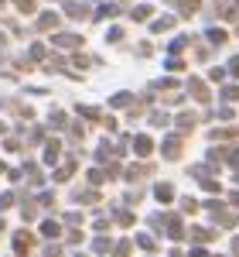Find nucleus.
<instances>
[{
	"instance_id": "15",
	"label": "nucleus",
	"mask_w": 239,
	"mask_h": 257,
	"mask_svg": "<svg viewBox=\"0 0 239 257\" xmlns=\"http://www.w3.org/2000/svg\"><path fill=\"white\" fill-rule=\"evenodd\" d=\"M229 161H232V165L239 168V151H229Z\"/></svg>"
},
{
	"instance_id": "2",
	"label": "nucleus",
	"mask_w": 239,
	"mask_h": 257,
	"mask_svg": "<svg viewBox=\"0 0 239 257\" xmlns=\"http://www.w3.org/2000/svg\"><path fill=\"white\" fill-rule=\"evenodd\" d=\"M168 233H171V240H181V237H184V230H181V219H178V216H168Z\"/></svg>"
},
{
	"instance_id": "3",
	"label": "nucleus",
	"mask_w": 239,
	"mask_h": 257,
	"mask_svg": "<svg viewBox=\"0 0 239 257\" xmlns=\"http://www.w3.org/2000/svg\"><path fill=\"white\" fill-rule=\"evenodd\" d=\"M212 138H216V141H219V138H239V127H216Z\"/></svg>"
},
{
	"instance_id": "1",
	"label": "nucleus",
	"mask_w": 239,
	"mask_h": 257,
	"mask_svg": "<svg viewBox=\"0 0 239 257\" xmlns=\"http://www.w3.org/2000/svg\"><path fill=\"white\" fill-rule=\"evenodd\" d=\"M164 155H168V158H178L181 155V138H168L164 141Z\"/></svg>"
},
{
	"instance_id": "18",
	"label": "nucleus",
	"mask_w": 239,
	"mask_h": 257,
	"mask_svg": "<svg viewBox=\"0 0 239 257\" xmlns=\"http://www.w3.org/2000/svg\"><path fill=\"white\" fill-rule=\"evenodd\" d=\"M232 202H236V206H239V192H236V196H232Z\"/></svg>"
},
{
	"instance_id": "8",
	"label": "nucleus",
	"mask_w": 239,
	"mask_h": 257,
	"mask_svg": "<svg viewBox=\"0 0 239 257\" xmlns=\"http://www.w3.org/2000/svg\"><path fill=\"white\" fill-rule=\"evenodd\" d=\"M134 148H137L140 155H147V151H150V141H147V138H137V141H134Z\"/></svg>"
},
{
	"instance_id": "11",
	"label": "nucleus",
	"mask_w": 239,
	"mask_h": 257,
	"mask_svg": "<svg viewBox=\"0 0 239 257\" xmlns=\"http://www.w3.org/2000/svg\"><path fill=\"white\" fill-rule=\"evenodd\" d=\"M208 38L216 41V45H222V41H226V31H219V28H212V31H208Z\"/></svg>"
},
{
	"instance_id": "10",
	"label": "nucleus",
	"mask_w": 239,
	"mask_h": 257,
	"mask_svg": "<svg viewBox=\"0 0 239 257\" xmlns=\"http://www.w3.org/2000/svg\"><path fill=\"white\" fill-rule=\"evenodd\" d=\"M181 209H184V213H195L198 202H195V199H181Z\"/></svg>"
},
{
	"instance_id": "9",
	"label": "nucleus",
	"mask_w": 239,
	"mask_h": 257,
	"mask_svg": "<svg viewBox=\"0 0 239 257\" xmlns=\"http://www.w3.org/2000/svg\"><path fill=\"white\" fill-rule=\"evenodd\" d=\"M174 24V18H160V21H154V31H168Z\"/></svg>"
},
{
	"instance_id": "6",
	"label": "nucleus",
	"mask_w": 239,
	"mask_h": 257,
	"mask_svg": "<svg viewBox=\"0 0 239 257\" xmlns=\"http://www.w3.org/2000/svg\"><path fill=\"white\" fill-rule=\"evenodd\" d=\"M178 127H181V131H192V127H195V117H192V113H181V117H178Z\"/></svg>"
},
{
	"instance_id": "4",
	"label": "nucleus",
	"mask_w": 239,
	"mask_h": 257,
	"mask_svg": "<svg viewBox=\"0 0 239 257\" xmlns=\"http://www.w3.org/2000/svg\"><path fill=\"white\" fill-rule=\"evenodd\" d=\"M188 89H192V93H195V96H198L202 103H205V99H208V89H205V82H198V79H192V86H188Z\"/></svg>"
},
{
	"instance_id": "16",
	"label": "nucleus",
	"mask_w": 239,
	"mask_h": 257,
	"mask_svg": "<svg viewBox=\"0 0 239 257\" xmlns=\"http://www.w3.org/2000/svg\"><path fill=\"white\" fill-rule=\"evenodd\" d=\"M232 254H236V257H239V237H236V240H232Z\"/></svg>"
},
{
	"instance_id": "5",
	"label": "nucleus",
	"mask_w": 239,
	"mask_h": 257,
	"mask_svg": "<svg viewBox=\"0 0 239 257\" xmlns=\"http://www.w3.org/2000/svg\"><path fill=\"white\" fill-rule=\"evenodd\" d=\"M192 240H198V243H208V240H212V230H205V226H195V230H192Z\"/></svg>"
},
{
	"instance_id": "12",
	"label": "nucleus",
	"mask_w": 239,
	"mask_h": 257,
	"mask_svg": "<svg viewBox=\"0 0 239 257\" xmlns=\"http://www.w3.org/2000/svg\"><path fill=\"white\" fill-rule=\"evenodd\" d=\"M222 96H226V99H239V86H229V89H226Z\"/></svg>"
},
{
	"instance_id": "14",
	"label": "nucleus",
	"mask_w": 239,
	"mask_h": 257,
	"mask_svg": "<svg viewBox=\"0 0 239 257\" xmlns=\"http://www.w3.org/2000/svg\"><path fill=\"white\" fill-rule=\"evenodd\" d=\"M229 72H232V76H236V79H239V55H236V59H232V62H229Z\"/></svg>"
},
{
	"instance_id": "13",
	"label": "nucleus",
	"mask_w": 239,
	"mask_h": 257,
	"mask_svg": "<svg viewBox=\"0 0 239 257\" xmlns=\"http://www.w3.org/2000/svg\"><path fill=\"white\" fill-rule=\"evenodd\" d=\"M147 14H150V7H137V11H134V18H137V21H144Z\"/></svg>"
},
{
	"instance_id": "7",
	"label": "nucleus",
	"mask_w": 239,
	"mask_h": 257,
	"mask_svg": "<svg viewBox=\"0 0 239 257\" xmlns=\"http://www.w3.org/2000/svg\"><path fill=\"white\" fill-rule=\"evenodd\" d=\"M158 199H160V202L174 199V189H171V185H158Z\"/></svg>"
},
{
	"instance_id": "17",
	"label": "nucleus",
	"mask_w": 239,
	"mask_h": 257,
	"mask_svg": "<svg viewBox=\"0 0 239 257\" xmlns=\"http://www.w3.org/2000/svg\"><path fill=\"white\" fill-rule=\"evenodd\" d=\"M188 257H205V250H192V254H188Z\"/></svg>"
}]
</instances>
